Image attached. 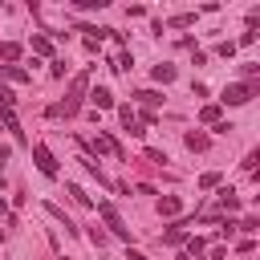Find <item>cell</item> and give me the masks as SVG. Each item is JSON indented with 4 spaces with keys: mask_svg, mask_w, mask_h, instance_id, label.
<instances>
[{
    "mask_svg": "<svg viewBox=\"0 0 260 260\" xmlns=\"http://www.w3.org/2000/svg\"><path fill=\"white\" fill-rule=\"evenodd\" d=\"M85 93H89V73H77V77L69 81V98H65V102H53L45 114H49V118H73V114L81 110Z\"/></svg>",
    "mask_w": 260,
    "mask_h": 260,
    "instance_id": "cell-1",
    "label": "cell"
},
{
    "mask_svg": "<svg viewBox=\"0 0 260 260\" xmlns=\"http://www.w3.org/2000/svg\"><path fill=\"white\" fill-rule=\"evenodd\" d=\"M252 98H256V81H232V85L219 93L223 106H248Z\"/></svg>",
    "mask_w": 260,
    "mask_h": 260,
    "instance_id": "cell-2",
    "label": "cell"
},
{
    "mask_svg": "<svg viewBox=\"0 0 260 260\" xmlns=\"http://www.w3.org/2000/svg\"><path fill=\"white\" fill-rule=\"evenodd\" d=\"M98 215H102V223H106L118 240H130V228L122 223V215H118V207H114L110 199H102V203H98Z\"/></svg>",
    "mask_w": 260,
    "mask_h": 260,
    "instance_id": "cell-3",
    "label": "cell"
},
{
    "mask_svg": "<svg viewBox=\"0 0 260 260\" xmlns=\"http://www.w3.org/2000/svg\"><path fill=\"white\" fill-rule=\"evenodd\" d=\"M85 146H89L93 154H114V158H122V162H126V150H122V142H118L114 134H106V130H102V134H93Z\"/></svg>",
    "mask_w": 260,
    "mask_h": 260,
    "instance_id": "cell-4",
    "label": "cell"
},
{
    "mask_svg": "<svg viewBox=\"0 0 260 260\" xmlns=\"http://www.w3.org/2000/svg\"><path fill=\"white\" fill-rule=\"evenodd\" d=\"M32 162H37V171H41L45 179H57V158H53V150H49L45 142L32 146Z\"/></svg>",
    "mask_w": 260,
    "mask_h": 260,
    "instance_id": "cell-5",
    "label": "cell"
},
{
    "mask_svg": "<svg viewBox=\"0 0 260 260\" xmlns=\"http://www.w3.org/2000/svg\"><path fill=\"white\" fill-rule=\"evenodd\" d=\"M85 98H89V102H93L98 110H114V93H110L106 85H93V89H89Z\"/></svg>",
    "mask_w": 260,
    "mask_h": 260,
    "instance_id": "cell-6",
    "label": "cell"
},
{
    "mask_svg": "<svg viewBox=\"0 0 260 260\" xmlns=\"http://www.w3.org/2000/svg\"><path fill=\"white\" fill-rule=\"evenodd\" d=\"M179 211H183V199H179V195H162V199H158V215H162V219H175Z\"/></svg>",
    "mask_w": 260,
    "mask_h": 260,
    "instance_id": "cell-7",
    "label": "cell"
},
{
    "mask_svg": "<svg viewBox=\"0 0 260 260\" xmlns=\"http://www.w3.org/2000/svg\"><path fill=\"white\" fill-rule=\"evenodd\" d=\"M0 126H4L16 142H24V130H20V122H16V114H12V110H0Z\"/></svg>",
    "mask_w": 260,
    "mask_h": 260,
    "instance_id": "cell-8",
    "label": "cell"
},
{
    "mask_svg": "<svg viewBox=\"0 0 260 260\" xmlns=\"http://www.w3.org/2000/svg\"><path fill=\"white\" fill-rule=\"evenodd\" d=\"M45 211H49V215H53V219H57V223H61V228L69 232V236H77V223H73V219H69V215L61 211V207H53V203H45Z\"/></svg>",
    "mask_w": 260,
    "mask_h": 260,
    "instance_id": "cell-9",
    "label": "cell"
},
{
    "mask_svg": "<svg viewBox=\"0 0 260 260\" xmlns=\"http://www.w3.org/2000/svg\"><path fill=\"white\" fill-rule=\"evenodd\" d=\"M187 223H191V219H183V223L167 228V232H162V244H183V240H187Z\"/></svg>",
    "mask_w": 260,
    "mask_h": 260,
    "instance_id": "cell-10",
    "label": "cell"
},
{
    "mask_svg": "<svg viewBox=\"0 0 260 260\" xmlns=\"http://www.w3.org/2000/svg\"><path fill=\"white\" fill-rule=\"evenodd\" d=\"M207 146H211V138L203 130H187V150H207Z\"/></svg>",
    "mask_w": 260,
    "mask_h": 260,
    "instance_id": "cell-11",
    "label": "cell"
},
{
    "mask_svg": "<svg viewBox=\"0 0 260 260\" xmlns=\"http://www.w3.org/2000/svg\"><path fill=\"white\" fill-rule=\"evenodd\" d=\"M219 211H240V195H236L232 187L219 191Z\"/></svg>",
    "mask_w": 260,
    "mask_h": 260,
    "instance_id": "cell-12",
    "label": "cell"
},
{
    "mask_svg": "<svg viewBox=\"0 0 260 260\" xmlns=\"http://www.w3.org/2000/svg\"><path fill=\"white\" fill-rule=\"evenodd\" d=\"M28 45H32V53H41V57H53V41H49V37H41V32H37Z\"/></svg>",
    "mask_w": 260,
    "mask_h": 260,
    "instance_id": "cell-13",
    "label": "cell"
},
{
    "mask_svg": "<svg viewBox=\"0 0 260 260\" xmlns=\"http://www.w3.org/2000/svg\"><path fill=\"white\" fill-rule=\"evenodd\" d=\"M134 98H138V102H142L146 110H154V106H162V93H154V89H138Z\"/></svg>",
    "mask_w": 260,
    "mask_h": 260,
    "instance_id": "cell-14",
    "label": "cell"
},
{
    "mask_svg": "<svg viewBox=\"0 0 260 260\" xmlns=\"http://www.w3.org/2000/svg\"><path fill=\"white\" fill-rule=\"evenodd\" d=\"M150 77L167 85V81H175V65H154V69H150Z\"/></svg>",
    "mask_w": 260,
    "mask_h": 260,
    "instance_id": "cell-15",
    "label": "cell"
},
{
    "mask_svg": "<svg viewBox=\"0 0 260 260\" xmlns=\"http://www.w3.org/2000/svg\"><path fill=\"white\" fill-rule=\"evenodd\" d=\"M0 73L8 81H28V69H20V65H0Z\"/></svg>",
    "mask_w": 260,
    "mask_h": 260,
    "instance_id": "cell-16",
    "label": "cell"
},
{
    "mask_svg": "<svg viewBox=\"0 0 260 260\" xmlns=\"http://www.w3.org/2000/svg\"><path fill=\"white\" fill-rule=\"evenodd\" d=\"M199 122L215 126V122H219V106H215V102H211V106H203V110H199Z\"/></svg>",
    "mask_w": 260,
    "mask_h": 260,
    "instance_id": "cell-17",
    "label": "cell"
},
{
    "mask_svg": "<svg viewBox=\"0 0 260 260\" xmlns=\"http://www.w3.org/2000/svg\"><path fill=\"white\" fill-rule=\"evenodd\" d=\"M0 57H4V61H16V57H20V45H16V41H4V45H0Z\"/></svg>",
    "mask_w": 260,
    "mask_h": 260,
    "instance_id": "cell-18",
    "label": "cell"
},
{
    "mask_svg": "<svg viewBox=\"0 0 260 260\" xmlns=\"http://www.w3.org/2000/svg\"><path fill=\"white\" fill-rule=\"evenodd\" d=\"M81 167H85V171H89V175H93V179H98L102 187H110V179L102 175V167H98V162H89V158H81Z\"/></svg>",
    "mask_w": 260,
    "mask_h": 260,
    "instance_id": "cell-19",
    "label": "cell"
},
{
    "mask_svg": "<svg viewBox=\"0 0 260 260\" xmlns=\"http://www.w3.org/2000/svg\"><path fill=\"white\" fill-rule=\"evenodd\" d=\"M236 228H240V232H248V236H256V232H260V219H256V215H244Z\"/></svg>",
    "mask_w": 260,
    "mask_h": 260,
    "instance_id": "cell-20",
    "label": "cell"
},
{
    "mask_svg": "<svg viewBox=\"0 0 260 260\" xmlns=\"http://www.w3.org/2000/svg\"><path fill=\"white\" fill-rule=\"evenodd\" d=\"M203 248H207V240H203V236H187V256H199Z\"/></svg>",
    "mask_w": 260,
    "mask_h": 260,
    "instance_id": "cell-21",
    "label": "cell"
},
{
    "mask_svg": "<svg viewBox=\"0 0 260 260\" xmlns=\"http://www.w3.org/2000/svg\"><path fill=\"white\" fill-rule=\"evenodd\" d=\"M171 24L175 28H187V24H195V12H179V16H171Z\"/></svg>",
    "mask_w": 260,
    "mask_h": 260,
    "instance_id": "cell-22",
    "label": "cell"
},
{
    "mask_svg": "<svg viewBox=\"0 0 260 260\" xmlns=\"http://www.w3.org/2000/svg\"><path fill=\"white\" fill-rule=\"evenodd\" d=\"M130 65H134V57H130V53H126V49H122V53H118V61H114V69H118V73H126V69H130Z\"/></svg>",
    "mask_w": 260,
    "mask_h": 260,
    "instance_id": "cell-23",
    "label": "cell"
},
{
    "mask_svg": "<svg viewBox=\"0 0 260 260\" xmlns=\"http://www.w3.org/2000/svg\"><path fill=\"white\" fill-rule=\"evenodd\" d=\"M199 187H203V191H211V187H219V171H207V175L199 179Z\"/></svg>",
    "mask_w": 260,
    "mask_h": 260,
    "instance_id": "cell-24",
    "label": "cell"
},
{
    "mask_svg": "<svg viewBox=\"0 0 260 260\" xmlns=\"http://www.w3.org/2000/svg\"><path fill=\"white\" fill-rule=\"evenodd\" d=\"M69 195H73V203H81V207H89V195L77 187V183H69Z\"/></svg>",
    "mask_w": 260,
    "mask_h": 260,
    "instance_id": "cell-25",
    "label": "cell"
},
{
    "mask_svg": "<svg viewBox=\"0 0 260 260\" xmlns=\"http://www.w3.org/2000/svg\"><path fill=\"white\" fill-rule=\"evenodd\" d=\"M236 252H240V256H252V252H256V240H252V236H244V240L236 244Z\"/></svg>",
    "mask_w": 260,
    "mask_h": 260,
    "instance_id": "cell-26",
    "label": "cell"
},
{
    "mask_svg": "<svg viewBox=\"0 0 260 260\" xmlns=\"http://www.w3.org/2000/svg\"><path fill=\"white\" fill-rule=\"evenodd\" d=\"M215 53H219V57H236V41H219Z\"/></svg>",
    "mask_w": 260,
    "mask_h": 260,
    "instance_id": "cell-27",
    "label": "cell"
},
{
    "mask_svg": "<svg viewBox=\"0 0 260 260\" xmlns=\"http://www.w3.org/2000/svg\"><path fill=\"white\" fill-rule=\"evenodd\" d=\"M110 0H73V8H106Z\"/></svg>",
    "mask_w": 260,
    "mask_h": 260,
    "instance_id": "cell-28",
    "label": "cell"
},
{
    "mask_svg": "<svg viewBox=\"0 0 260 260\" xmlns=\"http://www.w3.org/2000/svg\"><path fill=\"white\" fill-rule=\"evenodd\" d=\"M49 73H53V77H65V61H61V57H53V65H49Z\"/></svg>",
    "mask_w": 260,
    "mask_h": 260,
    "instance_id": "cell-29",
    "label": "cell"
},
{
    "mask_svg": "<svg viewBox=\"0 0 260 260\" xmlns=\"http://www.w3.org/2000/svg\"><path fill=\"white\" fill-rule=\"evenodd\" d=\"M256 162H260V154H256V150H252V154H248V158H244V171H248V175H256Z\"/></svg>",
    "mask_w": 260,
    "mask_h": 260,
    "instance_id": "cell-30",
    "label": "cell"
},
{
    "mask_svg": "<svg viewBox=\"0 0 260 260\" xmlns=\"http://www.w3.org/2000/svg\"><path fill=\"white\" fill-rule=\"evenodd\" d=\"M256 73H260V65H256V61H244V77H248V81H252V77H256Z\"/></svg>",
    "mask_w": 260,
    "mask_h": 260,
    "instance_id": "cell-31",
    "label": "cell"
},
{
    "mask_svg": "<svg viewBox=\"0 0 260 260\" xmlns=\"http://www.w3.org/2000/svg\"><path fill=\"white\" fill-rule=\"evenodd\" d=\"M4 162H8V146H0V167H4Z\"/></svg>",
    "mask_w": 260,
    "mask_h": 260,
    "instance_id": "cell-32",
    "label": "cell"
},
{
    "mask_svg": "<svg viewBox=\"0 0 260 260\" xmlns=\"http://www.w3.org/2000/svg\"><path fill=\"white\" fill-rule=\"evenodd\" d=\"M126 260H146V256L142 252H126Z\"/></svg>",
    "mask_w": 260,
    "mask_h": 260,
    "instance_id": "cell-33",
    "label": "cell"
},
{
    "mask_svg": "<svg viewBox=\"0 0 260 260\" xmlns=\"http://www.w3.org/2000/svg\"><path fill=\"white\" fill-rule=\"evenodd\" d=\"M0 215H4V219H8V203H4V199H0Z\"/></svg>",
    "mask_w": 260,
    "mask_h": 260,
    "instance_id": "cell-34",
    "label": "cell"
},
{
    "mask_svg": "<svg viewBox=\"0 0 260 260\" xmlns=\"http://www.w3.org/2000/svg\"><path fill=\"white\" fill-rule=\"evenodd\" d=\"M179 260H199V256H187V252H183V256H179Z\"/></svg>",
    "mask_w": 260,
    "mask_h": 260,
    "instance_id": "cell-35",
    "label": "cell"
},
{
    "mask_svg": "<svg viewBox=\"0 0 260 260\" xmlns=\"http://www.w3.org/2000/svg\"><path fill=\"white\" fill-rule=\"evenodd\" d=\"M0 183H4V179H0Z\"/></svg>",
    "mask_w": 260,
    "mask_h": 260,
    "instance_id": "cell-36",
    "label": "cell"
}]
</instances>
